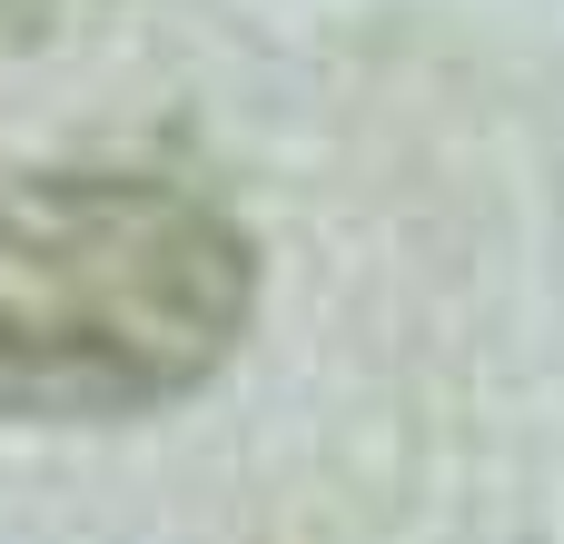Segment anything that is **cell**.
I'll return each mask as SVG.
<instances>
[{"label":"cell","instance_id":"1","mask_svg":"<svg viewBox=\"0 0 564 544\" xmlns=\"http://www.w3.org/2000/svg\"><path fill=\"white\" fill-rule=\"evenodd\" d=\"M258 317V248L149 168L0 178V416L109 426L208 387Z\"/></svg>","mask_w":564,"mask_h":544}]
</instances>
